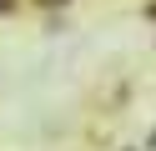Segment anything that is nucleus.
Listing matches in <instances>:
<instances>
[{
  "instance_id": "1",
  "label": "nucleus",
  "mask_w": 156,
  "mask_h": 151,
  "mask_svg": "<svg viewBox=\"0 0 156 151\" xmlns=\"http://www.w3.org/2000/svg\"><path fill=\"white\" fill-rule=\"evenodd\" d=\"M0 5H5V0H0Z\"/></svg>"
}]
</instances>
